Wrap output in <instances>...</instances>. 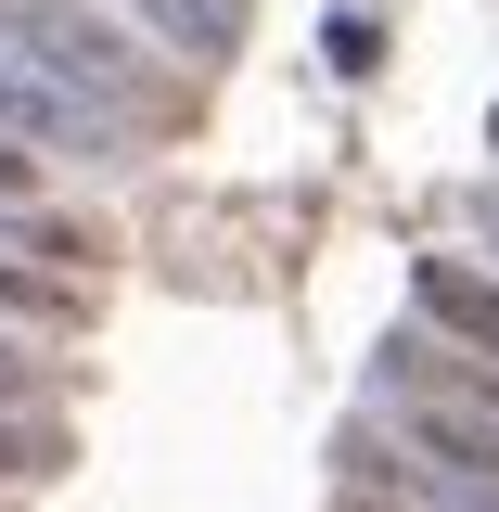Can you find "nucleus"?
I'll list each match as a JSON object with an SVG mask.
<instances>
[{"instance_id": "nucleus-1", "label": "nucleus", "mask_w": 499, "mask_h": 512, "mask_svg": "<svg viewBox=\"0 0 499 512\" xmlns=\"http://www.w3.org/2000/svg\"><path fill=\"white\" fill-rule=\"evenodd\" d=\"M384 397H397V436L423 448V461L499 474V372L448 359V346H423V333H397V346H384Z\"/></svg>"}, {"instance_id": "nucleus-2", "label": "nucleus", "mask_w": 499, "mask_h": 512, "mask_svg": "<svg viewBox=\"0 0 499 512\" xmlns=\"http://www.w3.org/2000/svg\"><path fill=\"white\" fill-rule=\"evenodd\" d=\"M0 52L64 77V90H90L103 116H154V52L128 26H103L90 0H0Z\"/></svg>"}, {"instance_id": "nucleus-3", "label": "nucleus", "mask_w": 499, "mask_h": 512, "mask_svg": "<svg viewBox=\"0 0 499 512\" xmlns=\"http://www.w3.org/2000/svg\"><path fill=\"white\" fill-rule=\"evenodd\" d=\"M116 128H128V116H103L90 90H64V77H39V64L0 52V141H26V154L52 141V154H77V167H103V154H116Z\"/></svg>"}, {"instance_id": "nucleus-4", "label": "nucleus", "mask_w": 499, "mask_h": 512, "mask_svg": "<svg viewBox=\"0 0 499 512\" xmlns=\"http://www.w3.org/2000/svg\"><path fill=\"white\" fill-rule=\"evenodd\" d=\"M346 474L372 512H499V474H436L410 436H346Z\"/></svg>"}, {"instance_id": "nucleus-5", "label": "nucleus", "mask_w": 499, "mask_h": 512, "mask_svg": "<svg viewBox=\"0 0 499 512\" xmlns=\"http://www.w3.org/2000/svg\"><path fill=\"white\" fill-rule=\"evenodd\" d=\"M410 295H423V320H436L461 359H487L499 372V269H461V256H423L410 269Z\"/></svg>"}, {"instance_id": "nucleus-6", "label": "nucleus", "mask_w": 499, "mask_h": 512, "mask_svg": "<svg viewBox=\"0 0 499 512\" xmlns=\"http://www.w3.org/2000/svg\"><path fill=\"white\" fill-rule=\"evenodd\" d=\"M77 308H90L77 282H52V269H13V256H0V320H13V333H26V320H77Z\"/></svg>"}, {"instance_id": "nucleus-7", "label": "nucleus", "mask_w": 499, "mask_h": 512, "mask_svg": "<svg viewBox=\"0 0 499 512\" xmlns=\"http://www.w3.org/2000/svg\"><path fill=\"white\" fill-rule=\"evenodd\" d=\"M141 13H154V26H167L192 64H218V52H231V0H141Z\"/></svg>"}, {"instance_id": "nucleus-8", "label": "nucleus", "mask_w": 499, "mask_h": 512, "mask_svg": "<svg viewBox=\"0 0 499 512\" xmlns=\"http://www.w3.org/2000/svg\"><path fill=\"white\" fill-rule=\"evenodd\" d=\"M64 461V436H39V410H0V487L13 474H52Z\"/></svg>"}, {"instance_id": "nucleus-9", "label": "nucleus", "mask_w": 499, "mask_h": 512, "mask_svg": "<svg viewBox=\"0 0 499 512\" xmlns=\"http://www.w3.org/2000/svg\"><path fill=\"white\" fill-rule=\"evenodd\" d=\"M39 384H52V372H39V359H26V333L0 320V410H39Z\"/></svg>"}, {"instance_id": "nucleus-10", "label": "nucleus", "mask_w": 499, "mask_h": 512, "mask_svg": "<svg viewBox=\"0 0 499 512\" xmlns=\"http://www.w3.org/2000/svg\"><path fill=\"white\" fill-rule=\"evenodd\" d=\"M13 192H39V154H26V141H0V205H13Z\"/></svg>"}, {"instance_id": "nucleus-11", "label": "nucleus", "mask_w": 499, "mask_h": 512, "mask_svg": "<svg viewBox=\"0 0 499 512\" xmlns=\"http://www.w3.org/2000/svg\"><path fill=\"white\" fill-rule=\"evenodd\" d=\"M487 141H499V116H487Z\"/></svg>"}, {"instance_id": "nucleus-12", "label": "nucleus", "mask_w": 499, "mask_h": 512, "mask_svg": "<svg viewBox=\"0 0 499 512\" xmlns=\"http://www.w3.org/2000/svg\"><path fill=\"white\" fill-rule=\"evenodd\" d=\"M487 218H499V205H487Z\"/></svg>"}]
</instances>
